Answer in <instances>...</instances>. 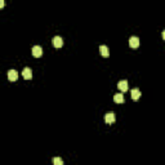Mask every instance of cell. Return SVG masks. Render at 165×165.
I'll list each match as a JSON object with an SVG mask.
<instances>
[{"label": "cell", "mask_w": 165, "mask_h": 165, "mask_svg": "<svg viewBox=\"0 0 165 165\" xmlns=\"http://www.w3.org/2000/svg\"><path fill=\"white\" fill-rule=\"evenodd\" d=\"M129 46H130V48H138L139 46V39L137 38V36H131V38L129 39Z\"/></svg>", "instance_id": "obj_4"}, {"label": "cell", "mask_w": 165, "mask_h": 165, "mask_svg": "<svg viewBox=\"0 0 165 165\" xmlns=\"http://www.w3.org/2000/svg\"><path fill=\"white\" fill-rule=\"evenodd\" d=\"M53 162H54V165H63V160L59 159V157H54Z\"/></svg>", "instance_id": "obj_11"}, {"label": "cell", "mask_w": 165, "mask_h": 165, "mask_svg": "<svg viewBox=\"0 0 165 165\" xmlns=\"http://www.w3.org/2000/svg\"><path fill=\"white\" fill-rule=\"evenodd\" d=\"M139 97H141V90H139L138 88H135V89L131 90V99H133V101H138Z\"/></svg>", "instance_id": "obj_8"}, {"label": "cell", "mask_w": 165, "mask_h": 165, "mask_svg": "<svg viewBox=\"0 0 165 165\" xmlns=\"http://www.w3.org/2000/svg\"><path fill=\"white\" fill-rule=\"evenodd\" d=\"M8 79H9L10 81H15V80L18 79V72L15 71V70H9V71H8Z\"/></svg>", "instance_id": "obj_7"}, {"label": "cell", "mask_w": 165, "mask_h": 165, "mask_svg": "<svg viewBox=\"0 0 165 165\" xmlns=\"http://www.w3.org/2000/svg\"><path fill=\"white\" fill-rule=\"evenodd\" d=\"M22 76H23V79H26V80H31V79H32V71H31V68H28V67L23 68Z\"/></svg>", "instance_id": "obj_5"}, {"label": "cell", "mask_w": 165, "mask_h": 165, "mask_svg": "<svg viewBox=\"0 0 165 165\" xmlns=\"http://www.w3.org/2000/svg\"><path fill=\"white\" fill-rule=\"evenodd\" d=\"M113 101L116 103H124V95L121 93H117V94L113 95Z\"/></svg>", "instance_id": "obj_10"}, {"label": "cell", "mask_w": 165, "mask_h": 165, "mask_svg": "<svg viewBox=\"0 0 165 165\" xmlns=\"http://www.w3.org/2000/svg\"><path fill=\"white\" fill-rule=\"evenodd\" d=\"M117 88L120 92L125 93L126 90H128V81H126V80H120V81L117 82Z\"/></svg>", "instance_id": "obj_3"}, {"label": "cell", "mask_w": 165, "mask_h": 165, "mask_svg": "<svg viewBox=\"0 0 165 165\" xmlns=\"http://www.w3.org/2000/svg\"><path fill=\"white\" fill-rule=\"evenodd\" d=\"M115 120H116V115L113 112H107V113H106L105 121L107 124H113V123H115Z\"/></svg>", "instance_id": "obj_1"}, {"label": "cell", "mask_w": 165, "mask_h": 165, "mask_svg": "<svg viewBox=\"0 0 165 165\" xmlns=\"http://www.w3.org/2000/svg\"><path fill=\"white\" fill-rule=\"evenodd\" d=\"M4 7V0H0V8Z\"/></svg>", "instance_id": "obj_12"}, {"label": "cell", "mask_w": 165, "mask_h": 165, "mask_svg": "<svg viewBox=\"0 0 165 165\" xmlns=\"http://www.w3.org/2000/svg\"><path fill=\"white\" fill-rule=\"evenodd\" d=\"M53 45H54V48H62V46H63V39H62L61 36H54Z\"/></svg>", "instance_id": "obj_2"}, {"label": "cell", "mask_w": 165, "mask_h": 165, "mask_svg": "<svg viewBox=\"0 0 165 165\" xmlns=\"http://www.w3.org/2000/svg\"><path fill=\"white\" fill-rule=\"evenodd\" d=\"M161 36H162V39H164V41H165V30L161 32Z\"/></svg>", "instance_id": "obj_13"}, {"label": "cell", "mask_w": 165, "mask_h": 165, "mask_svg": "<svg viewBox=\"0 0 165 165\" xmlns=\"http://www.w3.org/2000/svg\"><path fill=\"white\" fill-rule=\"evenodd\" d=\"M32 56L36 57V58H39V57L43 56V49H41V46L39 45H35L32 48Z\"/></svg>", "instance_id": "obj_6"}, {"label": "cell", "mask_w": 165, "mask_h": 165, "mask_svg": "<svg viewBox=\"0 0 165 165\" xmlns=\"http://www.w3.org/2000/svg\"><path fill=\"white\" fill-rule=\"evenodd\" d=\"M99 53H101V56H103V57L110 56V50H108V48L106 45H101L99 46Z\"/></svg>", "instance_id": "obj_9"}]
</instances>
